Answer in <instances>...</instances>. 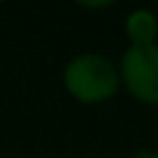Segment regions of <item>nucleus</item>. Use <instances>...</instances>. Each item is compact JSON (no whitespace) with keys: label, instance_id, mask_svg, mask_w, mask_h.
Returning a JSON list of instances; mask_svg holds the SVG:
<instances>
[{"label":"nucleus","instance_id":"1","mask_svg":"<svg viewBox=\"0 0 158 158\" xmlns=\"http://www.w3.org/2000/svg\"><path fill=\"white\" fill-rule=\"evenodd\" d=\"M64 89L79 104H104L116 96L121 79L118 67L99 52H81L64 64Z\"/></svg>","mask_w":158,"mask_h":158},{"label":"nucleus","instance_id":"2","mask_svg":"<svg viewBox=\"0 0 158 158\" xmlns=\"http://www.w3.org/2000/svg\"><path fill=\"white\" fill-rule=\"evenodd\" d=\"M118 79L136 101L158 106V42L131 44L118 59Z\"/></svg>","mask_w":158,"mask_h":158},{"label":"nucleus","instance_id":"3","mask_svg":"<svg viewBox=\"0 0 158 158\" xmlns=\"http://www.w3.org/2000/svg\"><path fill=\"white\" fill-rule=\"evenodd\" d=\"M126 35L133 47L156 44L158 37V15L151 10H133L126 17Z\"/></svg>","mask_w":158,"mask_h":158},{"label":"nucleus","instance_id":"4","mask_svg":"<svg viewBox=\"0 0 158 158\" xmlns=\"http://www.w3.org/2000/svg\"><path fill=\"white\" fill-rule=\"evenodd\" d=\"M131 158H158V151H153V148H143V151L133 153Z\"/></svg>","mask_w":158,"mask_h":158}]
</instances>
